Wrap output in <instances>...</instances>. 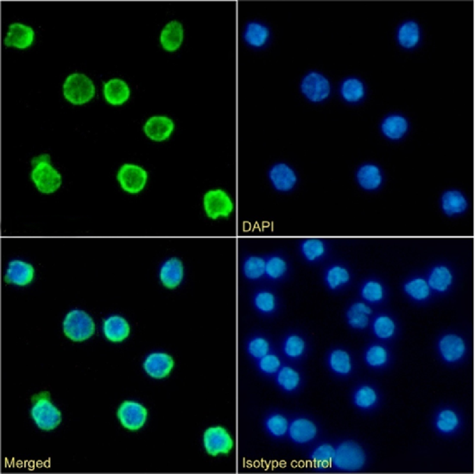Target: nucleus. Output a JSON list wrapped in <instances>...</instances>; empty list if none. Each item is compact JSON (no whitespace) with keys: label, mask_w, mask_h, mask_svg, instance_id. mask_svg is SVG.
<instances>
[{"label":"nucleus","mask_w":475,"mask_h":474,"mask_svg":"<svg viewBox=\"0 0 475 474\" xmlns=\"http://www.w3.org/2000/svg\"><path fill=\"white\" fill-rule=\"evenodd\" d=\"M250 304L255 314L262 319H275L282 313V297L275 286L266 283L254 286L250 294Z\"/></svg>","instance_id":"nucleus-1"},{"label":"nucleus","mask_w":475,"mask_h":474,"mask_svg":"<svg viewBox=\"0 0 475 474\" xmlns=\"http://www.w3.org/2000/svg\"><path fill=\"white\" fill-rule=\"evenodd\" d=\"M202 206L205 217L211 221L229 220L236 212V202L231 193L220 187L205 192Z\"/></svg>","instance_id":"nucleus-2"},{"label":"nucleus","mask_w":475,"mask_h":474,"mask_svg":"<svg viewBox=\"0 0 475 474\" xmlns=\"http://www.w3.org/2000/svg\"><path fill=\"white\" fill-rule=\"evenodd\" d=\"M31 179L37 189L44 194H51L60 189L62 178L51 165L49 155H39L32 160Z\"/></svg>","instance_id":"nucleus-3"},{"label":"nucleus","mask_w":475,"mask_h":474,"mask_svg":"<svg viewBox=\"0 0 475 474\" xmlns=\"http://www.w3.org/2000/svg\"><path fill=\"white\" fill-rule=\"evenodd\" d=\"M202 443L204 452L213 458L230 454L236 446L232 433L222 425H212L205 429Z\"/></svg>","instance_id":"nucleus-4"},{"label":"nucleus","mask_w":475,"mask_h":474,"mask_svg":"<svg viewBox=\"0 0 475 474\" xmlns=\"http://www.w3.org/2000/svg\"><path fill=\"white\" fill-rule=\"evenodd\" d=\"M366 455L359 443L345 441L335 449L332 466L342 471H359L365 466Z\"/></svg>","instance_id":"nucleus-5"},{"label":"nucleus","mask_w":475,"mask_h":474,"mask_svg":"<svg viewBox=\"0 0 475 474\" xmlns=\"http://www.w3.org/2000/svg\"><path fill=\"white\" fill-rule=\"evenodd\" d=\"M96 95V87L84 74L70 75L63 84V95L73 105H84Z\"/></svg>","instance_id":"nucleus-6"},{"label":"nucleus","mask_w":475,"mask_h":474,"mask_svg":"<svg viewBox=\"0 0 475 474\" xmlns=\"http://www.w3.org/2000/svg\"><path fill=\"white\" fill-rule=\"evenodd\" d=\"M96 331V325L89 314L80 309L69 312L63 321V332L74 342L89 339Z\"/></svg>","instance_id":"nucleus-7"},{"label":"nucleus","mask_w":475,"mask_h":474,"mask_svg":"<svg viewBox=\"0 0 475 474\" xmlns=\"http://www.w3.org/2000/svg\"><path fill=\"white\" fill-rule=\"evenodd\" d=\"M291 271L290 260L282 250H273L266 254V284L275 286L281 285L289 280Z\"/></svg>","instance_id":"nucleus-8"},{"label":"nucleus","mask_w":475,"mask_h":474,"mask_svg":"<svg viewBox=\"0 0 475 474\" xmlns=\"http://www.w3.org/2000/svg\"><path fill=\"white\" fill-rule=\"evenodd\" d=\"M267 178L271 188L280 194H288L295 190L298 183L295 169L283 162H276L269 167Z\"/></svg>","instance_id":"nucleus-9"},{"label":"nucleus","mask_w":475,"mask_h":474,"mask_svg":"<svg viewBox=\"0 0 475 474\" xmlns=\"http://www.w3.org/2000/svg\"><path fill=\"white\" fill-rule=\"evenodd\" d=\"M290 418L282 409L269 408L263 413L261 425L263 432L271 440L281 442L288 435Z\"/></svg>","instance_id":"nucleus-10"},{"label":"nucleus","mask_w":475,"mask_h":474,"mask_svg":"<svg viewBox=\"0 0 475 474\" xmlns=\"http://www.w3.org/2000/svg\"><path fill=\"white\" fill-rule=\"evenodd\" d=\"M42 394L35 397L31 415L38 428L45 431L52 430L61 422V413L52 405L49 397Z\"/></svg>","instance_id":"nucleus-11"},{"label":"nucleus","mask_w":475,"mask_h":474,"mask_svg":"<svg viewBox=\"0 0 475 474\" xmlns=\"http://www.w3.org/2000/svg\"><path fill=\"white\" fill-rule=\"evenodd\" d=\"M240 273L245 282L252 286L265 283L266 254L245 253L240 259Z\"/></svg>","instance_id":"nucleus-12"},{"label":"nucleus","mask_w":475,"mask_h":474,"mask_svg":"<svg viewBox=\"0 0 475 474\" xmlns=\"http://www.w3.org/2000/svg\"><path fill=\"white\" fill-rule=\"evenodd\" d=\"M278 351L283 360L289 362L300 360L308 352V342L301 333L287 331L281 333Z\"/></svg>","instance_id":"nucleus-13"},{"label":"nucleus","mask_w":475,"mask_h":474,"mask_svg":"<svg viewBox=\"0 0 475 474\" xmlns=\"http://www.w3.org/2000/svg\"><path fill=\"white\" fill-rule=\"evenodd\" d=\"M318 426L313 420L297 415V417L290 418L287 438L297 446H304V445L312 443L318 436Z\"/></svg>","instance_id":"nucleus-14"},{"label":"nucleus","mask_w":475,"mask_h":474,"mask_svg":"<svg viewBox=\"0 0 475 474\" xmlns=\"http://www.w3.org/2000/svg\"><path fill=\"white\" fill-rule=\"evenodd\" d=\"M276 349L277 348L272 337L265 331L255 330L250 332L245 339V353L252 362L259 360Z\"/></svg>","instance_id":"nucleus-15"},{"label":"nucleus","mask_w":475,"mask_h":474,"mask_svg":"<svg viewBox=\"0 0 475 474\" xmlns=\"http://www.w3.org/2000/svg\"><path fill=\"white\" fill-rule=\"evenodd\" d=\"M148 178V172L143 167L134 164H125L117 174V180L121 188L131 194L142 192Z\"/></svg>","instance_id":"nucleus-16"},{"label":"nucleus","mask_w":475,"mask_h":474,"mask_svg":"<svg viewBox=\"0 0 475 474\" xmlns=\"http://www.w3.org/2000/svg\"><path fill=\"white\" fill-rule=\"evenodd\" d=\"M186 275L183 261L179 257H171L163 263L158 277L164 288L174 290L184 283Z\"/></svg>","instance_id":"nucleus-17"},{"label":"nucleus","mask_w":475,"mask_h":474,"mask_svg":"<svg viewBox=\"0 0 475 474\" xmlns=\"http://www.w3.org/2000/svg\"><path fill=\"white\" fill-rule=\"evenodd\" d=\"M301 89L303 95L312 102H320L330 95L329 81L318 72H310L303 78Z\"/></svg>","instance_id":"nucleus-18"},{"label":"nucleus","mask_w":475,"mask_h":474,"mask_svg":"<svg viewBox=\"0 0 475 474\" xmlns=\"http://www.w3.org/2000/svg\"><path fill=\"white\" fill-rule=\"evenodd\" d=\"M121 423L126 429L137 431L142 429L148 418V411L138 402H125L117 413Z\"/></svg>","instance_id":"nucleus-19"},{"label":"nucleus","mask_w":475,"mask_h":474,"mask_svg":"<svg viewBox=\"0 0 475 474\" xmlns=\"http://www.w3.org/2000/svg\"><path fill=\"white\" fill-rule=\"evenodd\" d=\"M281 394L292 395L301 389L303 383L301 372L290 364H285L272 379Z\"/></svg>","instance_id":"nucleus-20"},{"label":"nucleus","mask_w":475,"mask_h":474,"mask_svg":"<svg viewBox=\"0 0 475 474\" xmlns=\"http://www.w3.org/2000/svg\"><path fill=\"white\" fill-rule=\"evenodd\" d=\"M174 360L172 356L165 353H154L146 357L144 368L149 376L154 379H164L172 373Z\"/></svg>","instance_id":"nucleus-21"},{"label":"nucleus","mask_w":475,"mask_h":474,"mask_svg":"<svg viewBox=\"0 0 475 474\" xmlns=\"http://www.w3.org/2000/svg\"><path fill=\"white\" fill-rule=\"evenodd\" d=\"M174 130V123L167 116H152L144 127V131L151 140L156 142H165Z\"/></svg>","instance_id":"nucleus-22"},{"label":"nucleus","mask_w":475,"mask_h":474,"mask_svg":"<svg viewBox=\"0 0 475 474\" xmlns=\"http://www.w3.org/2000/svg\"><path fill=\"white\" fill-rule=\"evenodd\" d=\"M34 276L35 269L31 264L15 260L9 264L5 274V282L17 286H26L33 282Z\"/></svg>","instance_id":"nucleus-23"},{"label":"nucleus","mask_w":475,"mask_h":474,"mask_svg":"<svg viewBox=\"0 0 475 474\" xmlns=\"http://www.w3.org/2000/svg\"><path fill=\"white\" fill-rule=\"evenodd\" d=\"M34 35L31 27L21 24V23H13L9 26V32L4 40V44L7 47L25 49L32 45Z\"/></svg>","instance_id":"nucleus-24"},{"label":"nucleus","mask_w":475,"mask_h":474,"mask_svg":"<svg viewBox=\"0 0 475 474\" xmlns=\"http://www.w3.org/2000/svg\"><path fill=\"white\" fill-rule=\"evenodd\" d=\"M466 344L463 339L455 335H445L439 342V350L445 361H459L465 355Z\"/></svg>","instance_id":"nucleus-25"},{"label":"nucleus","mask_w":475,"mask_h":474,"mask_svg":"<svg viewBox=\"0 0 475 474\" xmlns=\"http://www.w3.org/2000/svg\"><path fill=\"white\" fill-rule=\"evenodd\" d=\"M243 38L245 43L251 48L261 49L269 43L271 31L264 23L250 22L244 28Z\"/></svg>","instance_id":"nucleus-26"},{"label":"nucleus","mask_w":475,"mask_h":474,"mask_svg":"<svg viewBox=\"0 0 475 474\" xmlns=\"http://www.w3.org/2000/svg\"><path fill=\"white\" fill-rule=\"evenodd\" d=\"M184 40V29L183 24L178 21L167 23L163 29L160 35V43L163 48L168 52L177 51Z\"/></svg>","instance_id":"nucleus-27"},{"label":"nucleus","mask_w":475,"mask_h":474,"mask_svg":"<svg viewBox=\"0 0 475 474\" xmlns=\"http://www.w3.org/2000/svg\"><path fill=\"white\" fill-rule=\"evenodd\" d=\"M299 253L308 263H316L324 259L326 254V245L324 240L310 238L299 243Z\"/></svg>","instance_id":"nucleus-28"},{"label":"nucleus","mask_w":475,"mask_h":474,"mask_svg":"<svg viewBox=\"0 0 475 474\" xmlns=\"http://www.w3.org/2000/svg\"><path fill=\"white\" fill-rule=\"evenodd\" d=\"M104 96L110 105H121L130 98V89L126 82L113 79L104 84Z\"/></svg>","instance_id":"nucleus-29"},{"label":"nucleus","mask_w":475,"mask_h":474,"mask_svg":"<svg viewBox=\"0 0 475 474\" xmlns=\"http://www.w3.org/2000/svg\"><path fill=\"white\" fill-rule=\"evenodd\" d=\"M255 371L264 379H273L280 368L284 365V360L278 349L263 356L262 358L253 362Z\"/></svg>","instance_id":"nucleus-30"},{"label":"nucleus","mask_w":475,"mask_h":474,"mask_svg":"<svg viewBox=\"0 0 475 474\" xmlns=\"http://www.w3.org/2000/svg\"><path fill=\"white\" fill-rule=\"evenodd\" d=\"M103 330L108 340L121 342L130 335V326L125 319L120 316H112L105 321Z\"/></svg>","instance_id":"nucleus-31"},{"label":"nucleus","mask_w":475,"mask_h":474,"mask_svg":"<svg viewBox=\"0 0 475 474\" xmlns=\"http://www.w3.org/2000/svg\"><path fill=\"white\" fill-rule=\"evenodd\" d=\"M442 204L444 213L448 216L465 213L468 206L465 196L457 190L445 192L442 198Z\"/></svg>","instance_id":"nucleus-32"},{"label":"nucleus","mask_w":475,"mask_h":474,"mask_svg":"<svg viewBox=\"0 0 475 474\" xmlns=\"http://www.w3.org/2000/svg\"><path fill=\"white\" fill-rule=\"evenodd\" d=\"M334 452H335V448L330 443H322L315 448L310 454V459L315 469L324 471L332 466Z\"/></svg>","instance_id":"nucleus-33"},{"label":"nucleus","mask_w":475,"mask_h":474,"mask_svg":"<svg viewBox=\"0 0 475 474\" xmlns=\"http://www.w3.org/2000/svg\"><path fill=\"white\" fill-rule=\"evenodd\" d=\"M372 314V309L367 304L356 303L351 306L347 312L348 323L354 329H365L369 323L368 316Z\"/></svg>","instance_id":"nucleus-34"},{"label":"nucleus","mask_w":475,"mask_h":474,"mask_svg":"<svg viewBox=\"0 0 475 474\" xmlns=\"http://www.w3.org/2000/svg\"><path fill=\"white\" fill-rule=\"evenodd\" d=\"M357 180L363 189L374 190L379 188L383 178L378 167L365 165L360 168L357 173Z\"/></svg>","instance_id":"nucleus-35"},{"label":"nucleus","mask_w":475,"mask_h":474,"mask_svg":"<svg viewBox=\"0 0 475 474\" xmlns=\"http://www.w3.org/2000/svg\"><path fill=\"white\" fill-rule=\"evenodd\" d=\"M453 274L447 266H439L432 268L427 282L430 289L444 292L453 284Z\"/></svg>","instance_id":"nucleus-36"},{"label":"nucleus","mask_w":475,"mask_h":474,"mask_svg":"<svg viewBox=\"0 0 475 474\" xmlns=\"http://www.w3.org/2000/svg\"><path fill=\"white\" fill-rule=\"evenodd\" d=\"M408 130V122L402 116L392 115L386 118L382 130L391 139H401Z\"/></svg>","instance_id":"nucleus-37"},{"label":"nucleus","mask_w":475,"mask_h":474,"mask_svg":"<svg viewBox=\"0 0 475 474\" xmlns=\"http://www.w3.org/2000/svg\"><path fill=\"white\" fill-rule=\"evenodd\" d=\"M398 42L404 48H413L419 42L420 30L417 23L407 22L403 24L398 34Z\"/></svg>","instance_id":"nucleus-38"},{"label":"nucleus","mask_w":475,"mask_h":474,"mask_svg":"<svg viewBox=\"0 0 475 474\" xmlns=\"http://www.w3.org/2000/svg\"><path fill=\"white\" fill-rule=\"evenodd\" d=\"M331 370L339 374H347L352 371V361L349 354L345 350H333L329 357Z\"/></svg>","instance_id":"nucleus-39"},{"label":"nucleus","mask_w":475,"mask_h":474,"mask_svg":"<svg viewBox=\"0 0 475 474\" xmlns=\"http://www.w3.org/2000/svg\"><path fill=\"white\" fill-rule=\"evenodd\" d=\"M350 280V274L348 269L340 266H333L325 275V282L331 290H336L343 284H347Z\"/></svg>","instance_id":"nucleus-40"},{"label":"nucleus","mask_w":475,"mask_h":474,"mask_svg":"<svg viewBox=\"0 0 475 474\" xmlns=\"http://www.w3.org/2000/svg\"><path fill=\"white\" fill-rule=\"evenodd\" d=\"M404 291L415 300H425L430 295V288L425 280L421 278L409 280L404 285Z\"/></svg>","instance_id":"nucleus-41"},{"label":"nucleus","mask_w":475,"mask_h":474,"mask_svg":"<svg viewBox=\"0 0 475 474\" xmlns=\"http://www.w3.org/2000/svg\"><path fill=\"white\" fill-rule=\"evenodd\" d=\"M342 93L346 101L356 102L360 101L365 95V89L359 79H349L342 84Z\"/></svg>","instance_id":"nucleus-42"},{"label":"nucleus","mask_w":475,"mask_h":474,"mask_svg":"<svg viewBox=\"0 0 475 474\" xmlns=\"http://www.w3.org/2000/svg\"><path fill=\"white\" fill-rule=\"evenodd\" d=\"M395 323L389 316H380L375 320L373 330L375 336L380 339H389L395 335Z\"/></svg>","instance_id":"nucleus-43"},{"label":"nucleus","mask_w":475,"mask_h":474,"mask_svg":"<svg viewBox=\"0 0 475 474\" xmlns=\"http://www.w3.org/2000/svg\"><path fill=\"white\" fill-rule=\"evenodd\" d=\"M459 423L458 415L451 409H445L438 415L437 428L441 432L450 433L456 429Z\"/></svg>","instance_id":"nucleus-44"},{"label":"nucleus","mask_w":475,"mask_h":474,"mask_svg":"<svg viewBox=\"0 0 475 474\" xmlns=\"http://www.w3.org/2000/svg\"><path fill=\"white\" fill-rule=\"evenodd\" d=\"M378 396L377 392L371 386H362L357 390L354 401L357 406L360 408H370L377 402Z\"/></svg>","instance_id":"nucleus-45"},{"label":"nucleus","mask_w":475,"mask_h":474,"mask_svg":"<svg viewBox=\"0 0 475 474\" xmlns=\"http://www.w3.org/2000/svg\"><path fill=\"white\" fill-rule=\"evenodd\" d=\"M388 352L381 345H373L367 351L365 359L368 365L374 367L383 366L388 361Z\"/></svg>","instance_id":"nucleus-46"},{"label":"nucleus","mask_w":475,"mask_h":474,"mask_svg":"<svg viewBox=\"0 0 475 474\" xmlns=\"http://www.w3.org/2000/svg\"><path fill=\"white\" fill-rule=\"evenodd\" d=\"M362 296L365 300L371 303H377L383 300L384 288L382 284L378 282H367L362 289Z\"/></svg>","instance_id":"nucleus-47"}]
</instances>
